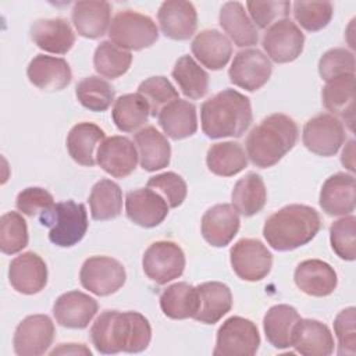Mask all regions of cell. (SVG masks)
I'll list each match as a JSON object with an SVG mask.
<instances>
[{
  "label": "cell",
  "mask_w": 356,
  "mask_h": 356,
  "mask_svg": "<svg viewBox=\"0 0 356 356\" xmlns=\"http://www.w3.org/2000/svg\"><path fill=\"white\" fill-rule=\"evenodd\" d=\"M168 203L149 188L129 191L125 197L127 217L143 228L157 227L168 214Z\"/></svg>",
  "instance_id": "cell-16"
},
{
  "label": "cell",
  "mask_w": 356,
  "mask_h": 356,
  "mask_svg": "<svg viewBox=\"0 0 356 356\" xmlns=\"http://www.w3.org/2000/svg\"><path fill=\"white\" fill-rule=\"evenodd\" d=\"M299 320L300 316L293 306H271L263 318V328L267 341L277 349L291 348Z\"/></svg>",
  "instance_id": "cell-31"
},
{
  "label": "cell",
  "mask_w": 356,
  "mask_h": 356,
  "mask_svg": "<svg viewBox=\"0 0 356 356\" xmlns=\"http://www.w3.org/2000/svg\"><path fill=\"white\" fill-rule=\"evenodd\" d=\"M28 225L17 211H7L0 217V249L6 254H15L28 245Z\"/></svg>",
  "instance_id": "cell-43"
},
{
  "label": "cell",
  "mask_w": 356,
  "mask_h": 356,
  "mask_svg": "<svg viewBox=\"0 0 356 356\" xmlns=\"http://www.w3.org/2000/svg\"><path fill=\"white\" fill-rule=\"evenodd\" d=\"M138 93L149 104L150 115L156 117L171 102L179 99L178 90L165 76H150L138 86Z\"/></svg>",
  "instance_id": "cell-44"
},
{
  "label": "cell",
  "mask_w": 356,
  "mask_h": 356,
  "mask_svg": "<svg viewBox=\"0 0 356 356\" xmlns=\"http://www.w3.org/2000/svg\"><path fill=\"white\" fill-rule=\"evenodd\" d=\"M33 43L49 53L65 54L75 43V33L64 18H38L31 25Z\"/></svg>",
  "instance_id": "cell-24"
},
{
  "label": "cell",
  "mask_w": 356,
  "mask_h": 356,
  "mask_svg": "<svg viewBox=\"0 0 356 356\" xmlns=\"http://www.w3.org/2000/svg\"><path fill=\"white\" fill-rule=\"evenodd\" d=\"M356 182L352 174L337 172L325 179L320 191V207L328 216H349L355 210Z\"/></svg>",
  "instance_id": "cell-21"
},
{
  "label": "cell",
  "mask_w": 356,
  "mask_h": 356,
  "mask_svg": "<svg viewBox=\"0 0 356 356\" xmlns=\"http://www.w3.org/2000/svg\"><path fill=\"white\" fill-rule=\"evenodd\" d=\"M341 163L349 170V171H355V140L350 139L348 142V145L345 146V149L342 150V156H341Z\"/></svg>",
  "instance_id": "cell-53"
},
{
  "label": "cell",
  "mask_w": 356,
  "mask_h": 356,
  "mask_svg": "<svg viewBox=\"0 0 356 356\" xmlns=\"http://www.w3.org/2000/svg\"><path fill=\"white\" fill-rule=\"evenodd\" d=\"M292 346L305 356H328L334 352V338L330 328L314 318H300Z\"/></svg>",
  "instance_id": "cell-28"
},
{
  "label": "cell",
  "mask_w": 356,
  "mask_h": 356,
  "mask_svg": "<svg viewBox=\"0 0 356 356\" xmlns=\"http://www.w3.org/2000/svg\"><path fill=\"white\" fill-rule=\"evenodd\" d=\"M132 63V54L110 40L100 42L93 54V65L100 75L115 79L124 75Z\"/></svg>",
  "instance_id": "cell-41"
},
{
  "label": "cell",
  "mask_w": 356,
  "mask_h": 356,
  "mask_svg": "<svg viewBox=\"0 0 356 356\" xmlns=\"http://www.w3.org/2000/svg\"><path fill=\"white\" fill-rule=\"evenodd\" d=\"M138 159L134 142L121 135L103 139L96 153V163L114 178H125L134 172Z\"/></svg>",
  "instance_id": "cell-15"
},
{
  "label": "cell",
  "mask_w": 356,
  "mask_h": 356,
  "mask_svg": "<svg viewBox=\"0 0 356 356\" xmlns=\"http://www.w3.org/2000/svg\"><path fill=\"white\" fill-rule=\"evenodd\" d=\"M345 139L346 134L342 121L328 113L310 118L302 132V140L306 149L323 157L334 156Z\"/></svg>",
  "instance_id": "cell-11"
},
{
  "label": "cell",
  "mask_w": 356,
  "mask_h": 356,
  "mask_svg": "<svg viewBox=\"0 0 356 356\" xmlns=\"http://www.w3.org/2000/svg\"><path fill=\"white\" fill-rule=\"evenodd\" d=\"M273 72L270 58L259 49H243L238 51L228 70L229 81L249 92L264 86Z\"/></svg>",
  "instance_id": "cell-13"
},
{
  "label": "cell",
  "mask_w": 356,
  "mask_h": 356,
  "mask_svg": "<svg viewBox=\"0 0 356 356\" xmlns=\"http://www.w3.org/2000/svg\"><path fill=\"white\" fill-rule=\"evenodd\" d=\"M260 345V334L256 324L245 317L227 318L217 331L214 356H252Z\"/></svg>",
  "instance_id": "cell-7"
},
{
  "label": "cell",
  "mask_w": 356,
  "mask_h": 356,
  "mask_svg": "<svg viewBox=\"0 0 356 356\" xmlns=\"http://www.w3.org/2000/svg\"><path fill=\"white\" fill-rule=\"evenodd\" d=\"M248 11L252 17L254 25L261 29L273 25L275 19L288 18L291 3L286 0L278 1H259V0H249L246 1Z\"/></svg>",
  "instance_id": "cell-51"
},
{
  "label": "cell",
  "mask_w": 356,
  "mask_h": 356,
  "mask_svg": "<svg viewBox=\"0 0 356 356\" xmlns=\"http://www.w3.org/2000/svg\"><path fill=\"white\" fill-rule=\"evenodd\" d=\"M124 266L108 256H92L86 259L79 271L81 285L97 296L115 293L125 284Z\"/></svg>",
  "instance_id": "cell-8"
},
{
  "label": "cell",
  "mask_w": 356,
  "mask_h": 356,
  "mask_svg": "<svg viewBox=\"0 0 356 356\" xmlns=\"http://www.w3.org/2000/svg\"><path fill=\"white\" fill-rule=\"evenodd\" d=\"M334 332L338 339V355L353 356L356 353V309L353 306L337 314Z\"/></svg>",
  "instance_id": "cell-49"
},
{
  "label": "cell",
  "mask_w": 356,
  "mask_h": 356,
  "mask_svg": "<svg viewBox=\"0 0 356 356\" xmlns=\"http://www.w3.org/2000/svg\"><path fill=\"white\" fill-rule=\"evenodd\" d=\"M209 170L218 177H232L248 165V154L243 146L234 140L214 143L206 154Z\"/></svg>",
  "instance_id": "cell-37"
},
{
  "label": "cell",
  "mask_w": 356,
  "mask_h": 356,
  "mask_svg": "<svg viewBox=\"0 0 356 356\" xmlns=\"http://www.w3.org/2000/svg\"><path fill=\"white\" fill-rule=\"evenodd\" d=\"M218 21L224 32L238 47L257 44L259 33L256 25L248 17L242 3L227 1L220 10Z\"/></svg>",
  "instance_id": "cell-33"
},
{
  "label": "cell",
  "mask_w": 356,
  "mask_h": 356,
  "mask_svg": "<svg viewBox=\"0 0 356 356\" xmlns=\"http://www.w3.org/2000/svg\"><path fill=\"white\" fill-rule=\"evenodd\" d=\"M356 217L349 214L334 221L330 227L332 250L342 260L352 261L356 257Z\"/></svg>",
  "instance_id": "cell-45"
},
{
  "label": "cell",
  "mask_w": 356,
  "mask_h": 356,
  "mask_svg": "<svg viewBox=\"0 0 356 356\" xmlns=\"http://www.w3.org/2000/svg\"><path fill=\"white\" fill-rule=\"evenodd\" d=\"M26 75L32 85L46 92L61 90L72 79L70 64L64 58L46 54H38L29 61Z\"/></svg>",
  "instance_id": "cell-22"
},
{
  "label": "cell",
  "mask_w": 356,
  "mask_h": 356,
  "mask_svg": "<svg viewBox=\"0 0 356 356\" xmlns=\"http://www.w3.org/2000/svg\"><path fill=\"white\" fill-rule=\"evenodd\" d=\"M90 339L103 355L139 353L150 343L152 327L138 312L104 310L92 324Z\"/></svg>",
  "instance_id": "cell-1"
},
{
  "label": "cell",
  "mask_w": 356,
  "mask_h": 356,
  "mask_svg": "<svg viewBox=\"0 0 356 356\" xmlns=\"http://www.w3.org/2000/svg\"><path fill=\"white\" fill-rule=\"evenodd\" d=\"M241 225L239 213L229 203H220L210 207L202 217V235L214 248L227 246L238 234Z\"/></svg>",
  "instance_id": "cell-20"
},
{
  "label": "cell",
  "mask_w": 356,
  "mask_h": 356,
  "mask_svg": "<svg viewBox=\"0 0 356 356\" xmlns=\"http://www.w3.org/2000/svg\"><path fill=\"white\" fill-rule=\"evenodd\" d=\"M249 97L235 89H224L200 107L202 129L207 138H239L252 124Z\"/></svg>",
  "instance_id": "cell-2"
},
{
  "label": "cell",
  "mask_w": 356,
  "mask_h": 356,
  "mask_svg": "<svg viewBox=\"0 0 356 356\" xmlns=\"http://www.w3.org/2000/svg\"><path fill=\"white\" fill-rule=\"evenodd\" d=\"M54 338V324L46 314L25 317L15 328L13 345L18 356H40L47 352Z\"/></svg>",
  "instance_id": "cell-14"
},
{
  "label": "cell",
  "mask_w": 356,
  "mask_h": 356,
  "mask_svg": "<svg viewBox=\"0 0 356 356\" xmlns=\"http://www.w3.org/2000/svg\"><path fill=\"white\" fill-rule=\"evenodd\" d=\"M161 312L172 320L193 318L199 307L196 286L188 282H175L160 295Z\"/></svg>",
  "instance_id": "cell-34"
},
{
  "label": "cell",
  "mask_w": 356,
  "mask_h": 356,
  "mask_svg": "<svg viewBox=\"0 0 356 356\" xmlns=\"http://www.w3.org/2000/svg\"><path fill=\"white\" fill-rule=\"evenodd\" d=\"M199 296V307L193 318L203 324H216L232 307V293L228 285L210 281L196 286Z\"/></svg>",
  "instance_id": "cell-29"
},
{
  "label": "cell",
  "mask_w": 356,
  "mask_h": 356,
  "mask_svg": "<svg viewBox=\"0 0 356 356\" xmlns=\"http://www.w3.org/2000/svg\"><path fill=\"white\" fill-rule=\"evenodd\" d=\"M305 35L289 18L275 21L263 35L261 46L273 61L285 64L295 61L303 51Z\"/></svg>",
  "instance_id": "cell-12"
},
{
  "label": "cell",
  "mask_w": 356,
  "mask_h": 356,
  "mask_svg": "<svg viewBox=\"0 0 356 356\" xmlns=\"http://www.w3.org/2000/svg\"><path fill=\"white\" fill-rule=\"evenodd\" d=\"M15 206L25 216H39L42 222L51 214L56 203L50 192L39 186H31L22 189L18 193Z\"/></svg>",
  "instance_id": "cell-47"
},
{
  "label": "cell",
  "mask_w": 356,
  "mask_h": 356,
  "mask_svg": "<svg viewBox=\"0 0 356 356\" xmlns=\"http://www.w3.org/2000/svg\"><path fill=\"white\" fill-rule=\"evenodd\" d=\"M299 129L286 114L274 113L256 125L246 138V154L260 168L273 167L296 145Z\"/></svg>",
  "instance_id": "cell-4"
},
{
  "label": "cell",
  "mask_w": 356,
  "mask_h": 356,
  "mask_svg": "<svg viewBox=\"0 0 356 356\" xmlns=\"http://www.w3.org/2000/svg\"><path fill=\"white\" fill-rule=\"evenodd\" d=\"M104 139V131L93 122H78L67 136V149L72 160L85 167H93L95 147Z\"/></svg>",
  "instance_id": "cell-36"
},
{
  "label": "cell",
  "mask_w": 356,
  "mask_h": 356,
  "mask_svg": "<svg viewBox=\"0 0 356 356\" xmlns=\"http://www.w3.org/2000/svg\"><path fill=\"white\" fill-rule=\"evenodd\" d=\"M293 280L302 292L316 298L331 295L338 284L334 267L318 259L300 261L295 268Z\"/></svg>",
  "instance_id": "cell-23"
},
{
  "label": "cell",
  "mask_w": 356,
  "mask_h": 356,
  "mask_svg": "<svg viewBox=\"0 0 356 356\" xmlns=\"http://www.w3.org/2000/svg\"><path fill=\"white\" fill-rule=\"evenodd\" d=\"M114 88L103 78L86 76L78 82L75 96L78 102L88 110L100 113L106 111L114 102Z\"/></svg>",
  "instance_id": "cell-42"
},
{
  "label": "cell",
  "mask_w": 356,
  "mask_h": 356,
  "mask_svg": "<svg viewBox=\"0 0 356 356\" xmlns=\"http://www.w3.org/2000/svg\"><path fill=\"white\" fill-rule=\"evenodd\" d=\"M8 281L22 295L39 293L47 284V266L33 252L21 253L10 263Z\"/></svg>",
  "instance_id": "cell-17"
},
{
  "label": "cell",
  "mask_w": 356,
  "mask_h": 356,
  "mask_svg": "<svg viewBox=\"0 0 356 356\" xmlns=\"http://www.w3.org/2000/svg\"><path fill=\"white\" fill-rule=\"evenodd\" d=\"M111 6L104 0H81L74 3L72 24L76 32L88 39H97L110 26Z\"/></svg>",
  "instance_id": "cell-26"
},
{
  "label": "cell",
  "mask_w": 356,
  "mask_h": 356,
  "mask_svg": "<svg viewBox=\"0 0 356 356\" xmlns=\"http://www.w3.org/2000/svg\"><path fill=\"white\" fill-rule=\"evenodd\" d=\"M142 267L147 278L159 285H164L182 275L185 254L175 242L157 241L145 250Z\"/></svg>",
  "instance_id": "cell-9"
},
{
  "label": "cell",
  "mask_w": 356,
  "mask_h": 356,
  "mask_svg": "<svg viewBox=\"0 0 356 356\" xmlns=\"http://www.w3.org/2000/svg\"><path fill=\"white\" fill-rule=\"evenodd\" d=\"M332 4L330 1H295L293 17L307 32H317L325 28L332 18Z\"/></svg>",
  "instance_id": "cell-46"
},
{
  "label": "cell",
  "mask_w": 356,
  "mask_h": 356,
  "mask_svg": "<svg viewBox=\"0 0 356 356\" xmlns=\"http://www.w3.org/2000/svg\"><path fill=\"white\" fill-rule=\"evenodd\" d=\"M89 206L92 218L106 221L120 216L122 210V191L111 179L97 181L89 195Z\"/></svg>",
  "instance_id": "cell-39"
},
{
  "label": "cell",
  "mask_w": 356,
  "mask_h": 356,
  "mask_svg": "<svg viewBox=\"0 0 356 356\" xmlns=\"http://www.w3.org/2000/svg\"><path fill=\"white\" fill-rule=\"evenodd\" d=\"M324 107L335 117L345 120L348 128L353 131L355 122V74L341 75L328 82L321 92Z\"/></svg>",
  "instance_id": "cell-27"
},
{
  "label": "cell",
  "mask_w": 356,
  "mask_h": 356,
  "mask_svg": "<svg viewBox=\"0 0 356 356\" xmlns=\"http://www.w3.org/2000/svg\"><path fill=\"white\" fill-rule=\"evenodd\" d=\"M321 218L306 204H288L271 214L263 227L267 243L278 252H288L309 243L320 231Z\"/></svg>",
  "instance_id": "cell-3"
},
{
  "label": "cell",
  "mask_w": 356,
  "mask_h": 356,
  "mask_svg": "<svg viewBox=\"0 0 356 356\" xmlns=\"http://www.w3.org/2000/svg\"><path fill=\"white\" fill-rule=\"evenodd\" d=\"M51 356L54 355H92V352L83 343H60L50 352Z\"/></svg>",
  "instance_id": "cell-52"
},
{
  "label": "cell",
  "mask_w": 356,
  "mask_h": 356,
  "mask_svg": "<svg viewBox=\"0 0 356 356\" xmlns=\"http://www.w3.org/2000/svg\"><path fill=\"white\" fill-rule=\"evenodd\" d=\"M171 75L188 99L196 100L206 96L209 90V74L189 54L175 61Z\"/></svg>",
  "instance_id": "cell-38"
},
{
  "label": "cell",
  "mask_w": 356,
  "mask_h": 356,
  "mask_svg": "<svg viewBox=\"0 0 356 356\" xmlns=\"http://www.w3.org/2000/svg\"><path fill=\"white\" fill-rule=\"evenodd\" d=\"M108 38L110 42L124 50L138 51L157 42L159 29L150 17L134 10H124L111 19Z\"/></svg>",
  "instance_id": "cell-5"
},
{
  "label": "cell",
  "mask_w": 356,
  "mask_h": 356,
  "mask_svg": "<svg viewBox=\"0 0 356 356\" xmlns=\"http://www.w3.org/2000/svg\"><path fill=\"white\" fill-rule=\"evenodd\" d=\"M157 121L164 134L177 140L189 138L197 131L196 107L182 99H177L161 108Z\"/></svg>",
  "instance_id": "cell-32"
},
{
  "label": "cell",
  "mask_w": 356,
  "mask_h": 356,
  "mask_svg": "<svg viewBox=\"0 0 356 356\" xmlns=\"http://www.w3.org/2000/svg\"><path fill=\"white\" fill-rule=\"evenodd\" d=\"M318 74L325 82L348 74H355V56L343 47L327 50L318 61Z\"/></svg>",
  "instance_id": "cell-48"
},
{
  "label": "cell",
  "mask_w": 356,
  "mask_h": 356,
  "mask_svg": "<svg viewBox=\"0 0 356 356\" xmlns=\"http://www.w3.org/2000/svg\"><path fill=\"white\" fill-rule=\"evenodd\" d=\"M231 199L239 214L245 217L257 214L267 202V189L263 178L256 172H248L234 185Z\"/></svg>",
  "instance_id": "cell-35"
},
{
  "label": "cell",
  "mask_w": 356,
  "mask_h": 356,
  "mask_svg": "<svg viewBox=\"0 0 356 356\" xmlns=\"http://www.w3.org/2000/svg\"><path fill=\"white\" fill-rule=\"evenodd\" d=\"M150 110L139 93L120 96L113 106L111 117L115 127L122 132H134L147 122Z\"/></svg>",
  "instance_id": "cell-40"
},
{
  "label": "cell",
  "mask_w": 356,
  "mask_h": 356,
  "mask_svg": "<svg viewBox=\"0 0 356 356\" xmlns=\"http://www.w3.org/2000/svg\"><path fill=\"white\" fill-rule=\"evenodd\" d=\"M229 260L235 274L249 282H256L268 275L273 267L271 252L259 239H239L229 250Z\"/></svg>",
  "instance_id": "cell-10"
},
{
  "label": "cell",
  "mask_w": 356,
  "mask_h": 356,
  "mask_svg": "<svg viewBox=\"0 0 356 356\" xmlns=\"http://www.w3.org/2000/svg\"><path fill=\"white\" fill-rule=\"evenodd\" d=\"M191 50L202 65L213 71L224 68L232 56L231 40L217 29H203L196 33Z\"/></svg>",
  "instance_id": "cell-25"
},
{
  "label": "cell",
  "mask_w": 356,
  "mask_h": 356,
  "mask_svg": "<svg viewBox=\"0 0 356 356\" xmlns=\"http://www.w3.org/2000/svg\"><path fill=\"white\" fill-rule=\"evenodd\" d=\"M157 19L161 32L172 40H188L197 28V13L191 1L167 0L161 3Z\"/></svg>",
  "instance_id": "cell-18"
},
{
  "label": "cell",
  "mask_w": 356,
  "mask_h": 356,
  "mask_svg": "<svg viewBox=\"0 0 356 356\" xmlns=\"http://www.w3.org/2000/svg\"><path fill=\"white\" fill-rule=\"evenodd\" d=\"M42 224L50 227L49 239L60 248H71L81 242L89 225L85 206L74 200L56 203L51 214Z\"/></svg>",
  "instance_id": "cell-6"
},
{
  "label": "cell",
  "mask_w": 356,
  "mask_h": 356,
  "mask_svg": "<svg viewBox=\"0 0 356 356\" xmlns=\"http://www.w3.org/2000/svg\"><path fill=\"white\" fill-rule=\"evenodd\" d=\"M99 305L96 299L81 291H70L60 295L53 306L56 321L67 328L82 330L96 316Z\"/></svg>",
  "instance_id": "cell-19"
},
{
  "label": "cell",
  "mask_w": 356,
  "mask_h": 356,
  "mask_svg": "<svg viewBox=\"0 0 356 356\" xmlns=\"http://www.w3.org/2000/svg\"><path fill=\"white\" fill-rule=\"evenodd\" d=\"M140 167L145 171H157L170 164L171 146L167 138L154 127L149 125L139 129L135 136Z\"/></svg>",
  "instance_id": "cell-30"
},
{
  "label": "cell",
  "mask_w": 356,
  "mask_h": 356,
  "mask_svg": "<svg viewBox=\"0 0 356 356\" xmlns=\"http://www.w3.org/2000/svg\"><path fill=\"white\" fill-rule=\"evenodd\" d=\"M147 188L160 191L164 195L168 206L172 209L184 203L188 192L186 182L184 181V178L172 171L150 177L147 181Z\"/></svg>",
  "instance_id": "cell-50"
}]
</instances>
